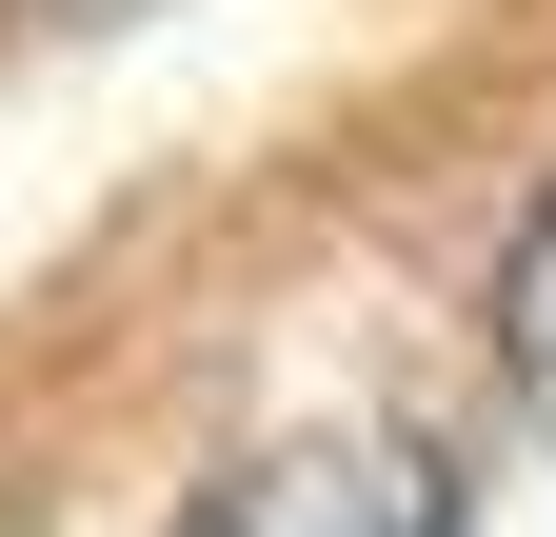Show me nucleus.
I'll list each match as a JSON object with an SVG mask.
<instances>
[{"label":"nucleus","instance_id":"obj_1","mask_svg":"<svg viewBox=\"0 0 556 537\" xmlns=\"http://www.w3.org/2000/svg\"><path fill=\"white\" fill-rule=\"evenodd\" d=\"M179 537H457V478L397 419H318V438H258Z\"/></svg>","mask_w":556,"mask_h":537},{"label":"nucleus","instance_id":"obj_2","mask_svg":"<svg viewBox=\"0 0 556 537\" xmlns=\"http://www.w3.org/2000/svg\"><path fill=\"white\" fill-rule=\"evenodd\" d=\"M497 378H517V419H556V199H536L517 259H497Z\"/></svg>","mask_w":556,"mask_h":537}]
</instances>
